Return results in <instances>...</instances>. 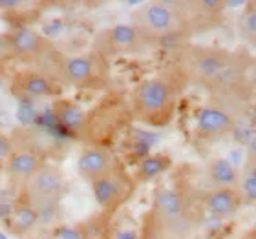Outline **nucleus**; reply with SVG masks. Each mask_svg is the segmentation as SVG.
<instances>
[{"label":"nucleus","mask_w":256,"mask_h":239,"mask_svg":"<svg viewBox=\"0 0 256 239\" xmlns=\"http://www.w3.org/2000/svg\"><path fill=\"white\" fill-rule=\"evenodd\" d=\"M174 71L183 84L200 88L205 95H252L254 53L244 46L230 49L208 44H183L176 53Z\"/></svg>","instance_id":"1"},{"label":"nucleus","mask_w":256,"mask_h":239,"mask_svg":"<svg viewBox=\"0 0 256 239\" xmlns=\"http://www.w3.org/2000/svg\"><path fill=\"white\" fill-rule=\"evenodd\" d=\"M203 229V214L180 188L154 192L141 218L138 239H196Z\"/></svg>","instance_id":"2"},{"label":"nucleus","mask_w":256,"mask_h":239,"mask_svg":"<svg viewBox=\"0 0 256 239\" xmlns=\"http://www.w3.org/2000/svg\"><path fill=\"white\" fill-rule=\"evenodd\" d=\"M182 86L176 71L152 75L138 82L128 97L130 119L158 130L170 126L180 110Z\"/></svg>","instance_id":"3"},{"label":"nucleus","mask_w":256,"mask_h":239,"mask_svg":"<svg viewBox=\"0 0 256 239\" xmlns=\"http://www.w3.org/2000/svg\"><path fill=\"white\" fill-rule=\"evenodd\" d=\"M128 22L158 46L170 40L190 38L185 7L183 2L178 0L143 2L130 11Z\"/></svg>","instance_id":"4"},{"label":"nucleus","mask_w":256,"mask_h":239,"mask_svg":"<svg viewBox=\"0 0 256 239\" xmlns=\"http://www.w3.org/2000/svg\"><path fill=\"white\" fill-rule=\"evenodd\" d=\"M252 95L224 93L207 95V101L198 108L194 117L196 135L207 143H220L229 139L238 128V122L247 113Z\"/></svg>","instance_id":"5"},{"label":"nucleus","mask_w":256,"mask_h":239,"mask_svg":"<svg viewBox=\"0 0 256 239\" xmlns=\"http://www.w3.org/2000/svg\"><path fill=\"white\" fill-rule=\"evenodd\" d=\"M50 77L60 88L79 91L104 90L110 82V60L96 53L94 49L70 55L60 53Z\"/></svg>","instance_id":"6"},{"label":"nucleus","mask_w":256,"mask_h":239,"mask_svg":"<svg viewBox=\"0 0 256 239\" xmlns=\"http://www.w3.org/2000/svg\"><path fill=\"white\" fill-rule=\"evenodd\" d=\"M6 57L22 62L26 68L50 75L60 51L46 35L33 27H15L2 35Z\"/></svg>","instance_id":"7"},{"label":"nucleus","mask_w":256,"mask_h":239,"mask_svg":"<svg viewBox=\"0 0 256 239\" xmlns=\"http://www.w3.org/2000/svg\"><path fill=\"white\" fill-rule=\"evenodd\" d=\"M68 194V177L59 165L46 161L18 190V201L30 212L44 214L55 208Z\"/></svg>","instance_id":"8"},{"label":"nucleus","mask_w":256,"mask_h":239,"mask_svg":"<svg viewBox=\"0 0 256 239\" xmlns=\"http://www.w3.org/2000/svg\"><path fill=\"white\" fill-rule=\"evenodd\" d=\"M160 48L158 44L144 37L138 27L130 22H118L96 33L92 49L110 59H128V57H143Z\"/></svg>","instance_id":"9"},{"label":"nucleus","mask_w":256,"mask_h":239,"mask_svg":"<svg viewBox=\"0 0 256 239\" xmlns=\"http://www.w3.org/2000/svg\"><path fill=\"white\" fill-rule=\"evenodd\" d=\"M46 152L35 141L11 135V152L4 159V174L10 188L18 194L26 181L46 163Z\"/></svg>","instance_id":"10"},{"label":"nucleus","mask_w":256,"mask_h":239,"mask_svg":"<svg viewBox=\"0 0 256 239\" xmlns=\"http://www.w3.org/2000/svg\"><path fill=\"white\" fill-rule=\"evenodd\" d=\"M136 186V177L128 174L124 166H121L118 170L110 172L108 176L90 183V190L102 212L116 214L134 196Z\"/></svg>","instance_id":"11"},{"label":"nucleus","mask_w":256,"mask_h":239,"mask_svg":"<svg viewBox=\"0 0 256 239\" xmlns=\"http://www.w3.org/2000/svg\"><path fill=\"white\" fill-rule=\"evenodd\" d=\"M10 91L22 101H44L55 99L62 91L50 75L33 68H24L11 77Z\"/></svg>","instance_id":"12"},{"label":"nucleus","mask_w":256,"mask_h":239,"mask_svg":"<svg viewBox=\"0 0 256 239\" xmlns=\"http://www.w3.org/2000/svg\"><path fill=\"white\" fill-rule=\"evenodd\" d=\"M121 166L123 163L108 144H86L77 157V172L88 185Z\"/></svg>","instance_id":"13"},{"label":"nucleus","mask_w":256,"mask_h":239,"mask_svg":"<svg viewBox=\"0 0 256 239\" xmlns=\"http://www.w3.org/2000/svg\"><path fill=\"white\" fill-rule=\"evenodd\" d=\"M183 7L190 38L218 29L227 15V2L222 0H185Z\"/></svg>","instance_id":"14"},{"label":"nucleus","mask_w":256,"mask_h":239,"mask_svg":"<svg viewBox=\"0 0 256 239\" xmlns=\"http://www.w3.org/2000/svg\"><path fill=\"white\" fill-rule=\"evenodd\" d=\"M244 203L236 188H208L202 197V214L216 221H232Z\"/></svg>","instance_id":"15"},{"label":"nucleus","mask_w":256,"mask_h":239,"mask_svg":"<svg viewBox=\"0 0 256 239\" xmlns=\"http://www.w3.org/2000/svg\"><path fill=\"white\" fill-rule=\"evenodd\" d=\"M205 177L208 188H236L238 185V166H234L227 157L216 155L205 165Z\"/></svg>","instance_id":"16"},{"label":"nucleus","mask_w":256,"mask_h":239,"mask_svg":"<svg viewBox=\"0 0 256 239\" xmlns=\"http://www.w3.org/2000/svg\"><path fill=\"white\" fill-rule=\"evenodd\" d=\"M236 190L240 194L244 207H254L256 203V155L251 148L244 165L238 168V185Z\"/></svg>","instance_id":"17"},{"label":"nucleus","mask_w":256,"mask_h":239,"mask_svg":"<svg viewBox=\"0 0 256 239\" xmlns=\"http://www.w3.org/2000/svg\"><path fill=\"white\" fill-rule=\"evenodd\" d=\"M236 31L240 37L244 48L252 51L256 46V2L249 0L247 4H244V9L238 15L236 20Z\"/></svg>","instance_id":"18"},{"label":"nucleus","mask_w":256,"mask_h":239,"mask_svg":"<svg viewBox=\"0 0 256 239\" xmlns=\"http://www.w3.org/2000/svg\"><path fill=\"white\" fill-rule=\"evenodd\" d=\"M166 168H168V161H166L165 155H150V157L141 161L139 170H138L139 179L136 181V183L154 179V177L160 176L161 172H165Z\"/></svg>","instance_id":"19"},{"label":"nucleus","mask_w":256,"mask_h":239,"mask_svg":"<svg viewBox=\"0 0 256 239\" xmlns=\"http://www.w3.org/2000/svg\"><path fill=\"white\" fill-rule=\"evenodd\" d=\"M11 152V135L0 130V161H4Z\"/></svg>","instance_id":"20"},{"label":"nucleus","mask_w":256,"mask_h":239,"mask_svg":"<svg viewBox=\"0 0 256 239\" xmlns=\"http://www.w3.org/2000/svg\"><path fill=\"white\" fill-rule=\"evenodd\" d=\"M242 239H256V236H254V230H249V232H247L246 236H244V238Z\"/></svg>","instance_id":"21"},{"label":"nucleus","mask_w":256,"mask_h":239,"mask_svg":"<svg viewBox=\"0 0 256 239\" xmlns=\"http://www.w3.org/2000/svg\"><path fill=\"white\" fill-rule=\"evenodd\" d=\"M0 59H6V51H4V44H2V37H0Z\"/></svg>","instance_id":"22"}]
</instances>
